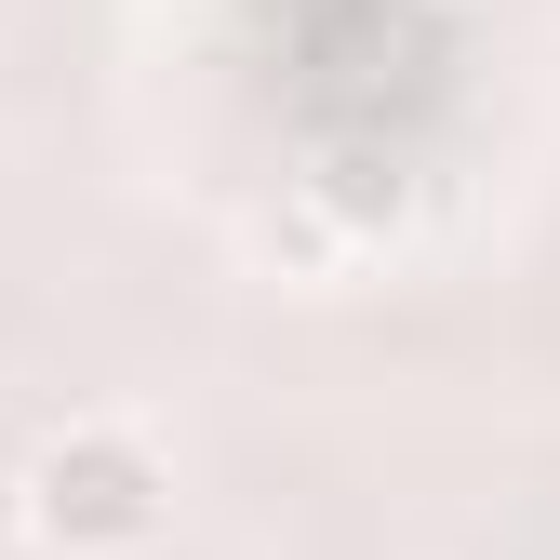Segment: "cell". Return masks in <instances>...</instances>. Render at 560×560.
I'll return each mask as SVG.
<instances>
[{
    "label": "cell",
    "mask_w": 560,
    "mask_h": 560,
    "mask_svg": "<svg viewBox=\"0 0 560 560\" xmlns=\"http://www.w3.org/2000/svg\"><path fill=\"white\" fill-rule=\"evenodd\" d=\"M27 534L67 547V560H120V547H148L174 521V454L148 428H120V413H81V428H54L27 467Z\"/></svg>",
    "instance_id": "obj_1"
},
{
    "label": "cell",
    "mask_w": 560,
    "mask_h": 560,
    "mask_svg": "<svg viewBox=\"0 0 560 560\" xmlns=\"http://www.w3.org/2000/svg\"><path fill=\"white\" fill-rule=\"evenodd\" d=\"M14 534H27V480L0 467V547H14Z\"/></svg>",
    "instance_id": "obj_2"
}]
</instances>
